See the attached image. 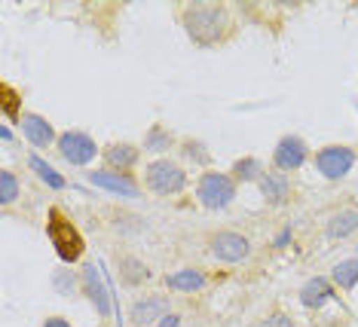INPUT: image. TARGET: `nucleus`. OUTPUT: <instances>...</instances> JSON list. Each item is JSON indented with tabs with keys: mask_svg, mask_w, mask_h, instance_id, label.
Segmentation results:
<instances>
[{
	"mask_svg": "<svg viewBox=\"0 0 358 327\" xmlns=\"http://www.w3.org/2000/svg\"><path fill=\"white\" fill-rule=\"evenodd\" d=\"M184 28L196 46H215L230 34V13L217 3H190L184 10Z\"/></svg>",
	"mask_w": 358,
	"mask_h": 327,
	"instance_id": "obj_1",
	"label": "nucleus"
},
{
	"mask_svg": "<svg viewBox=\"0 0 358 327\" xmlns=\"http://www.w3.org/2000/svg\"><path fill=\"white\" fill-rule=\"evenodd\" d=\"M46 233H50L55 254H59L64 263H74V260L83 257V248H86L83 235H80V230L62 215L59 208H50V215H46Z\"/></svg>",
	"mask_w": 358,
	"mask_h": 327,
	"instance_id": "obj_2",
	"label": "nucleus"
},
{
	"mask_svg": "<svg viewBox=\"0 0 358 327\" xmlns=\"http://www.w3.org/2000/svg\"><path fill=\"white\" fill-rule=\"evenodd\" d=\"M199 202L206 208H227L236 199V184L230 175H221V171H208V175L199 177Z\"/></svg>",
	"mask_w": 358,
	"mask_h": 327,
	"instance_id": "obj_3",
	"label": "nucleus"
},
{
	"mask_svg": "<svg viewBox=\"0 0 358 327\" xmlns=\"http://www.w3.org/2000/svg\"><path fill=\"white\" fill-rule=\"evenodd\" d=\"M148 187L159 196H175L187 187V175H184L181 166H175V162L157 159L148 166Z\"/></svg>",
	"mask_w": 358,
	"mask_h": 327,
	"instance_id": "obj_4",
	"label": "nucleus"
},
{
	"mask_svg": "<svg viewBox=\"0 0 358 327\" xmlns=\"http://www.w3.org/2000/svg\"><path fill=\"white\" fill-rule=\"evenodd\" d=\"M355 162V153L349 150V147L343 144H331L324 147V150H319V157H315V166H319V171L328 181H340V177L349 175V168H352Z\"/></svg>",
	"mask_w": 358,
	"mask_h": 327,
	"instance_id": "obj_5",
	"label": "nucleus"
},
{
	"mask_svg": "<svg viewBox=\"0 0 358 327\" xmlns=\"http://www.w3.org/2000/svg\"><path fill=\"white\" fill-rule=\"evenodd\" d=\"M208 248H211V254L221 260V263H239V260H245L251 254L248 239H245V235H239V233H217V235H211Z\"/></svg>",
	"mask_w": 358,
	"mask_h": 327,
	"instance_id": "obj_6",
	"label": "nucleus"
},
{
	"mask_svg": "<svg viewBox=\"0 0 358 327\" xmlns=\"http://www.w3.org/2000/svg\"><path fill=\"white\" fill-rule=\"evenodd\" d=\"M83 291H86V297L92 300L95 312H99L101 318H108L113 312L110 291L104 288V275H101V269L95 263H86V269H83Z\"/></svg>",
	"mask_w": 358,
	"mask_h": 327,
	"instance_id": "obj_7",
	"label": "nucleus"
},
{
	"mask_svg": "<svg viewBox=\"0 0 358 327\" xmlns=\"http://www.w3.org/2000/svg\"><path fill=\"white\" fill-rule=\"evenodd\" d=\"M59 153L71 166H86V162L95 157V141L83 132H64L59 138Z\"/></svg>",
	"mask_w": 358,
	"mask_h": 327,
	"instance_id": "obj_8",
	"label": "nucleus"
},
{
	"mask_svg": "<svg viewBox=\"0 0 358 327\" xmlns=\"http://www.w3.org/2000/svg\"><path fill=\"white\" fill-rule=\"evenodd\" d=\"M273 162L279 171H294L306 162V144L300 141L297 135H285L279 144H275V153H273Z\"/></svg>",
	"mask_w": 358,
	"mask_h": 327,
	"instance_id": "obj_9",
	"label": "nucleus"
},
{
	"mask_svg": "<svg viewBox=\"0 0 358 327\" xmlns=\"http://www.w3.org/2000/svg\"><path fill=\"white\" fill-rule=\"evenodd\" d=\"M89 184L101 187V190H108V193H117V196H129V199L138 196V184L129 175H117V171H92Z\"/></svg>",
	"mask_w": 358,
	"mask_h": 327,
	"instance_id": "obj_10",
	"label": "nucleus"
},
{
	"mask_svg": "<svg viewBox=\"0 0 358 327\" xmlns=\"http://www.w3.org/2000/svg\"><path fill=\"white\" fill-rule=\"evenodd\" d=\"M169 312V300L166 297H144V300H138V303L132 306V321L135 324H153V321H162Z\"/></svg>",
	"mask_w": 358,
	"mask_h": 327,
	"instance_id": "obj_11",
	"label": "nucleus"
},
{
	"mask_svg": "<svg viewBox=\"0 0 358 327\" xmlns=\"http://www.w3.org/2000/svg\"><path fill=\"white\" fill-rule=\"evenodd\" d=\"M22 132H25V138L34 147H50L55 141L52 126L40 117V113H25V117H22Z\"/></svg>",
	"mask_w": 358,
	"mask_h": 327,
	"instance_id": "obj_12",
	"label": "nucleus"
},
{
	"mask_svg": "<svg viewBox=\"0 0 358 327\" xmlns=\"http://www.w3.org/2000/svg\"><path fill=\"white\" fill-rule=\"evenodd\" d=\"M331 297H334V291H331L328 279H309L303 288H300V303L306 309H319V306L328 303Z\"/></svg>",
	"mask_w": 358,
	"mask_h": 327,
	"instance_id": "obj_13",
	"label": "nucleus"
},
{
	"mask_svg": "<svg viewBox=\"0 0 358 327\" xmlns=\"http://www.w3.org/2000/svg\"><path fill=\"white\" fill-rule=\"evenodd\" d=\"M260 193H264V199L270 205H282L288 199V177L282 171H270V175L260 177Z\"/></svg>",
	"mask_w": 358,
	"mask_h": 327,
	"instance_id": "obj_14",
	"label": "nucleus"
},
{
	"mask_svg": "<svg viewBox=\"0 0 358 327\" xmlns=\"http://www.w3.org/2000/svg\"><path fill=\"white\" fill-rule=\"evenodd\" d=\"M358 233V211L355 208H346V211H337L331 220H328V235L331 239H346V235Z\"/></svg>",
	"mask_w": 358,
	"mask_h": 327,
	"instance_id": "obj_15",
	"label": "nucleus"
},
{
	"mask_svg": "<svg viewBox=\"0 0 358 327\" xmlns=\"http://www.w3.org/2000/svg\"><path fill=\"white\" fill-rule=\"evenodd\" d=\"M166 284L172 291H199V288H206V275L199 269H181V272L166 275Z\"/></svg>",
	"mask_w": 358,
	"mask_h": 327,
	"instance_id": "obj_16",
	"label": "nucleus"
},
{
	"mask_svg": "<svg viewBox=\"0 0 358 327\" xmlns=\"http://www.w3.org/2000/svg\"><path fill=\"white\" fill-rule=\"evenodd\" d=\"M104 159H108V166L126 171V168H132L138 162V147H132V144H113V147L104 150Z\"/></svg>",
	"mask_w": 358,
	"mask_h": 327,
	"instance_id": "obj_17",
	"label": "nucleus"
},
{
	"mask_svg": "<svg viewBox=\"0 0 358 327\" xmlns=\"http://www.w3.org/2000/svg\"><path fill=\"white\" fill-rule=\"evenodd\" d=\"M0 108H3V113H6V117H10L13 122H22V117H25V113H22V95L15 92L10 83L0 86Z\"/></svg>",
	"mask_w": 358,
	"mask_h": 327,
	"instance_id": "obj_18",
	"label": "nucleus"
},
{
	"mask_svg": "<svg viewBox=\"0 0 358 327\" xmlns=\"http://www.w3.org/2000/svg\"><path fill=\"white\" fill-rule=\"evenodd\" d=\"M334 282H337L343 291H352L355 284H358V257L340 260V263L334 266Z\"/></svg>",
	"mask_w": 358,
	"mask_h": 327,
	"instance_id": "obj_19",
	"label": "nucleus"
},
{
	"mask_svg": "<svg viewBox=\"0 0 358 327\" xmlns=\"http://www.w3.org/2000/svg\"><path fill=\"white\" fill-rule=\"evenodd\" d=\"M31 168H34L37 175L43 177V181L50 184V187H55V190H62V187H64V177H62V175H59V171H55L52 166H46V162L40 159V157H31Z\"/></svg>",
	"mask_w": 358,
	"mask_h": 327,
	"instance_id": "obj_20",
	"label": "nucleus"
},
{
	"mask_svg": "<svg viewBox=\"0 0 358 327\" xmlns=\"http://www.w3.org/2000/svg\"><path fill=\"white\" fill-rule=\"evenodd\" d=\"M15 199H19V181H15L13 171H0V202L10 205Z\"/></svg>",
	"mask_w": 358,
	"mask_h": 327,
	"instance_id": "obj_21",
	"label": "nucleus"
},
{
	"mask_svg": "<svg viewBox=\"0 0 358 327\" xmlns=\"http://www.w3.org/2000/svg\"><path fill=\"white\" fill-rule=\"evenodd\" d=\"M120 269H123V279L129 282V284H138V282H141V279H148V266H144V263H138V260H120Z\"/></svg>",
	"mask_w": 358,
	"mask_h": 327,
	"instance_id": "obj_22",
	"label": "nucleus"
},
{
	"mask_svg": "<svg viewBox=\"0 0 358 327\" xmlns=\"http://www.w3.org/2000/svg\"><path fill=\"white\" fill-rule=\"evenodd\" d=\"M233 175L239 177V181H251L255 175H264V168H260L257 159H239L236 162V168H233Z\"/></svg>",
	"mask_w": 358,
	"mask_h": 327,
	"instance_id": "obj_23",
	"label": "nucleus"
},
{
	"mask_svg": "<svg viewBox=\"0 0 358 327\" xmlns=\"http://www.w3.org/2000/svg\"><path fill=\"white\" fill-rule=\"evenodd\" d=\"M169 144H172V135L162 132L159 126H153L150 135H148V141H144V147H148V150H169Z\"/></svg>",
	"mask_w": 358,
	"mask_h": 327,
	"instance_id": "obj_24",
	"label": "nucleus"
},
{
	"mask_svg": "<svg viewBox=\"0 0 358 327\" xmlns=\"http://www.w3.org/2000/svg\"><path fill=\"white\" fill-rule=\"evenodd\" d=\"M257 327H294V321H291L288 315L275 312V315H266V318H264V321H260Z\"/></svg>",
	"mask_w": 358,
	"mask_h": 327,
	"instance_id": "obj_25",
	"label": "nucleus"
},
{
	"mask_svg": "<svg viewBox=\"0 0 358 327\" xmlns=\"http://www.w3.org/2000/svg\"><path fill=\"white\" fill-rule=\"evenodd\" d=\"M43 327H71V324L64 321V318H59V315H55V318H46V321H43Z\"/></svg>",
	"mask_w": 358,
	"mask_h": 327,
	"instance_id": "obj_26",
	"label": "nucleus"
},
{
	"mask_svg": "<svg viewBox=\"0 0 358 327\" xmlns=\"http://www.w3.org/2000/svg\"><path fill=\"white\" fill-rule=\"evenodd\" d=\"M178 321H181L178 315H166V318H162V324H159V327H178Z\"/></svg>",
	"mask_w": 358,
	"mask_h": 327,
	"instance_id": "obj_27",
	"label": "nucleus"
}]
</instances>
